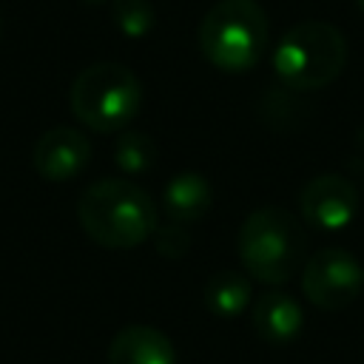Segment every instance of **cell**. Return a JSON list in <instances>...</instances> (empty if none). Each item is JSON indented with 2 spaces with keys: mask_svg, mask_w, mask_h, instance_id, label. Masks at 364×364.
Instances as JSON below:
<instances>
[{
  "mask_svg": "<svg viewBox=\"0 0 364 364\" xmlns=\"http://www.w3.org/2000/svg\"><path fill=\"white\" fill-rule=\"evenodd\" d=\"M80 228L91 242L108 250L142 245L156 230V205L136 182L97 179L77 199Z\"/></svg>",
  "mask_w": 364,
  "mask_h": 364,
  "instance_id": "6da1fadb",
  "label": "cell"
},
{
  "mask_svg": "<svg viewBox=\"0 0 364 364\" xmlns=\"http://www.w3.org/2000/svg\"><path fill=\"white\" fill-rule=\"evenodd\" d=\"M304 230L296 213L279 205L256 208L250 216H245L236 250L242 270L267 287L287 284L301 267H304Z\"/></svg>",
  "mask_w": 364,
  "mask_h": 364,
  "instance_id": "7a4b0ae2",
  "label": "cell"
},
{
  "mask_svg": "<svg viewBox=\"0 0 364 364\" xmlns=\"http://www.w3.org/2000/svg\"><path fill=\"white\" fill-rule=\"evenodd\" d=\"M196 40L213 68L242 74L264 57L270 23L256 0H219L199 20Z\"/></svg>",
  "mask_w": 364,
  "mask_h": 364,
  "instance_id": "3957f363",
  "label": "cell"
},
{
  "mask_svg": "<svg viewBox=\"0 0 364 364\" xmlns=\"http://www.w3.org/2000/svg\"><path fill=\"white\" fill-rule=\"evenodd\" d=\"M344 31L324 20L287 28L273 48V74L287 91H318L344 71Z\"/></svg>",
  "mask_w": 364,
  "mask_h": 364,
  "instance_id": "277c9868",
  "label": "cell"
},
{
  "mask_svg": "<svg viewBox=\"0 0 364 364\" xmlns=\"http://www.w3.org/2000/svg\"><path fill=\"white\" fill-rule=\"evenodd\" d=\"M71 114L91 131L117 134L142 108V82L122 63H94L82 68L68 91Z\"/></svg>",
  "mask_w": 364,
  "mask_h": 364,
  "instance_id": "5b68a950",
  "label": "cell"
},
{
  "mask_svg": "<svg viewBox=\"0 0 364 364\" xmlns=\"http://www.w3.org/2000/svg\"><path fill=\"white\" fill-rule=\"evenodd\" d=\"M364 287L361 262L347 247H321L301 267V293L321 310L350 307Z\"/></svg>",
  "mask_w": 364,
  "mask_h": 364,
  "instance_id": "8992f818",
  "label": "cell"
},
{
  "mask_svg": "<svg viewBox=\"0 0 364 364\" xmlns=\"http://www.w3.org/2000/svg\"><path fill=\"white\" fill-rule=\"evenodd\" d=\"M299 213L310 228L344 230L358 213V191L341 173H318L301 185Z\"/></svg>",
  "mask_w": 364,
  "mask_h": 364,
  "instance_id": "52a82bcc",
  "label": "cell"
},
{
  "mask_svg": "<svg viewBox=\"0 0 364 364\" xmlns=\"http://www.w3.org/2000/svg\"><path fill=\"white\" fill-rule=\"evenodd\" d=\"M88 159H91V142L80 128L71 125L48 128L34 142V154H31V165L46 182L74 179L77 173L85 171Z\"/></svg>",
  "mask_w": 364,
  "mask_h": 364,
  "instance_id": "ba28073f",
  "label": "cell"
},
{
  "mask_svg": "<svg viewBox=\"0 0 364 364\" xmlns=\"http://www.w3.org/2000/svg\"><path fill=\"white\" fill-rule=\"evenodd\" d=\"M250 327L264 344L284 347L296 341L304 327L301 304L284 290H264L250 304Z\"/></svg>",
  "mask_w": 364,
  "mask_h": 364,
  "instance_id": "9c48e42d",
  "label": "cell"
},
{
  "mask_svg": "<svg viewBox=\"0 0 364 364\" xmlns=\"http://www.w3.org/2000/svg\"><path fill=\"white\" fill-rule=\"evenodd\" d=\"M108 364H176V347L156 327L128 324L111 338Z\"/></svg>",
  "mask_w": 364,
  "mask_h": 364,
  "instance_id": "30bf717a",
  "label": "cell"
},
{
  "mask_svg": "<svg viewBox=\"0 0 364 364\" xmlns=\"http://www.w3.org/2000/svg\"><path fill=\"white\" fill-rule=\"evenodd\" d=\"M210 205H213L210 182L196 171L173 173L162 188V210L168 222H179V225L199 222L210 210Z\"/></svg>",
  "mask_w": 364,
  "mask_h": 364,
  "instance_id": "8fae6325",
  "label": "cell"
},
{
  "mask_svg": "<svg viewBox=\"0 0 364 364\" xmlns=\"http://www.w3.org/2000/svg\"><path fill=\"white\" fill-rule=\"evenodd\" d=\"M253 296V279L245 270H216L202 287V301L216 318H236L247 310Z\"/></svg>",
  "mask_w": 364,
  "mask_h": 364,
  "instance_id": "7c38bea8",
  "label": "cell"
},
{
  "mask_svg": "<svg viewBox=\"0 0 364 364\" xmlns=\"http://www.w3.org/2000/svg\"><path fill=\"white\" fill-rule=\"evenodd\" d=\"M159 156L156 142L142 131H119L114 139V162L122 173H145Z\"/></svg>",
  "mask_w": 364,
  "mask_h": 364,
  "instance_id": "4fadbf2b",
  "label": "cell"
},
{
  "mask_svg": "<svg viewBox=\"0 0 364 364\" xmlns=\"http://www.w3.org/2000/svg\"><path fill=\"white\" fill-rule=\"evenodd\" d=\"M111 20L125 37L139 40L154 31L156 11L151 0H111Z\"/></svg>",
  "mask_w": 364,
  "mask_h": 364,
  "instance_id": "5bb4252c",
  "label": "cell"
},
{
  "mask_svg": "<svg viewBox=\"0 0 364 364\" xmlns=\"http://www.w3.org/2000/svg\"><path fill=\"white\" fill-rule=\"evenodd\" d=\"M154 247L165 259H182L191 250V233L179 222L156 225V230H154Z\"/></svg>",
  "mask_w": 364,
  "mask_h": 364,
  "instance_id": "9a60e30c",
  "label": "cell"
},
{
  "mask_svg": "<svg viewBox=\"0 0 364 364\" xmlns=\"http://www.w3.org/2000/svg\"><path fill=\"white\" fill-rule=\"evenodd\" d=\"M355 3H358V9H361V11H364V0H355Z\"/></svg>",
  "mask_w": 364,
  "mask_h": 364,
  "instance_id": "2e32d148",
  "label": "cell"
},
{
  "mask_svg": "<svg viewBox=\"0 0 364 364\" xmlns=\"http://www.w3.org/2000/svg\"><path fill=\"white\" fill-rule=\"evenodd\" d=\"M91 3H102V0H91Z\"/></svg>",
  "mask_w": 364,
  "mask_h": 364,
  "instance_id": "e0dca14e",
  "label": "cell"
},
{
  "mask_svg": "<svg viewBox=\"0 0 364 364\" xmlns=\"http://www.w3.org/2000/svg\"><path fill=\"white\" fill-rule=\"evenodd\" d=\"M361 273H364V264H361Z\"/></svg>",
  "mask_w": 364,
  "mask_h": 364,
  "instance_id": "ac0fdd59",
  "label": "cell"
}]
</instances>
